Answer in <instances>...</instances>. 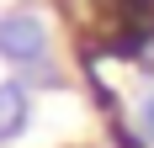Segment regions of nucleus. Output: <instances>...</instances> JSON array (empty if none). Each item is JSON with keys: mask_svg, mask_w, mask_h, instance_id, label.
<instances>
[{"mask_svg": "<svg viewBox=\"0 0 154 148\" xmlns=\"http://www.w3.org/2000/svg\"><path fill=\"white\" fill-rule=\"evenodd\" d=\"M0 53L16 58V64H32L37 53H43V21L27 16V11L5 16V21H0Z\"/></svg>", "mask_w": 154, "mask_h": 148, "instance_id": "1", "label": "nucleus"}, {"mask_svg": "<svg viewBox=\"0 0 154 148\" xmlns=\"http://www.w3.org/2000/svg\"><path fill=\"white\" fill-rule=\"evenodd\" d=\"M27 122V90L21 85H0V138H16Z\"/></svg>", "mask_w": 154, "mask_h": 148, "instance_id": "2", "label": "nucleus"}]
</instances>
